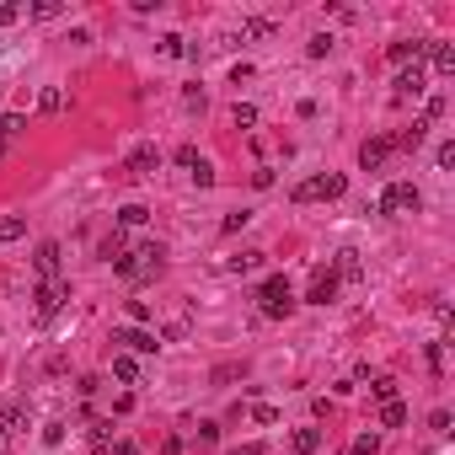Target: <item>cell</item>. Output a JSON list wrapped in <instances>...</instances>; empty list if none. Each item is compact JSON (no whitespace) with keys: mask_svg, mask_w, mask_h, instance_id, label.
<instances>
[{"mask_svg":"<svg viewBox=\"0 0 455 455\" xmlns=\"http://www.w3.org/2000/svg\"><path fill=\"white\" fill-rule=\"evenodd\" d=\"M423 60H434L439 75H455V48L450 43H423Z\"/></svg>","mask_w":455,"mask_h":455,"instance_id":"4fadbf2b","label":"cell"},{"mask_svg":"<svg viewBox=\"0 0 455 455\" xmlns=\"http://www.w3.org/2000/svg\"><path fill=\"white\" fill-rule=\"evenodd\" d=\"M38 108L43 113H64V91L60 86H43V91H38Z\"/></svg>","mask_w":455,"mask_h":455,"instance_id":"d6986e66","label":"cell"},{"mask_svg":"<svg viewBox=\"0 0 455 455\" xmlns=\"http://www.w3.org/2000/svg\"><path fill=\"white\" fill-rule=\"evenodd\" d=\"M16 16H22V6H0V27H11Z\"/></svg>","mask_w":455,"mask_h":455,"instance_id":"74e56055","label":"cell"},{"mask_svg":"<svg viewBox=\"0 0 455 455\" xmlns=\"http://www.w3.org/2000/svg\"><path fill=\"white\" fill-rule=\"evenodd\" d=\"M0 455H6V434H0Z\"/></svg>","mask_w":455,"mask_h":455,"instance_id":"60d3db41","label":"cell"},{"mask_svg":"<svg viewBox=\"0 0 455 455\" xmlns=\"http://www.w3.org/2000/svg\"><path fill=\"white\" fill-rule=\"evenodd\" d=\"M337 284H343V279H337L332 268H316V279H311V295H305V300H311V305H332V300H337Z\"/></svg>","mask_w":455,"mask_h":455,"instance_id":"8992f818","label":"cell"},{"mask_svg":"<svg viewBox=\"0 0 455 455\" xmlns=\"http://www.w3.org/2000/svg\"><path fill=\"white\" fill-rule=\"evenodd\" d=\"M429 429H434V434H450V412L439 408V412H434V418H429Z\"/></svg>","mask_w":455,"mask_h":455,"instance_id":"e575fe53","label":"cell"},{"mask_svg":"<svg viewBox=\"0 0 455 455\" xmlns=\"http://www.w3.org/2000/svg\"><path fill=\"white\" fill-rule=\"evenodd\" d=\"M444 118V96H429V102H423V123H429V129H434V123H439Z\"/></svg>","mask_w":455,"mask_h":455,"instance_id":"4316f807","label":"cell"},{"mask_svg":"<svg viewBox=\"0 0 455 455\" xmlns=\"http://www.w3.org/2000/svg\"><path fill=\"white\" fill-rule=\"evenodd\" d=\"M113 343L118 348H129V354H156V332H145V327H118V332H113Z\"/></svg>","mask_w":455,"mask_h":455,"instance_id":"5b68a950","label":"cell"},{"mask_svg":"<svg viewBox=\"0 0 455 455\" xmlns=\"http://www.w3.org/2000/svg\"><path fill=\"white\" fill-rule=\"evenodd\" d=\"M252 418H257V423H279V408H268V402H257V408H252Z\"/></svg>","mask_w":455,"mask_h":455,"instance_id":"d6a6232c","label":"cell"},{"mask_svg":"<svg viewBox=\"0 0 455 455\" xmlns=\"http://www.w3.org/2000/svg\"><path fill=\"white\" fill-rule=\"evenodd\" d=\"M113 455H140V444H134V439H118V444H113Z\"/></svg>","mask_w":455,"mask_h":455,"instance_id":"f35d334b","label":"cell"},{"mask_svg":"<svg viewBox=\"0 0 455 455\" xmlns=\"http://www.w3.org/2000/svg\"><path fill=\"white\" fill-rule=\"evenodd\" d=\"M429 370H434V375L444 370V343H429Z\"/></svg>","mask_w":455,"mask_h":455,"instance_id":"836d02e7","label":"cell"},{"mask_svg":"<svg viewBox=\"0 0 455 455\" xmlns=\"http://www.w3.org/2000/svg\"><path fill=\"white\" fill-rule=\"evenodd\" d=\"M27 236V220L22 215H0V241H22Z\"/></svg>","mask_w":455,"mask_h":455,"instance_id":"e0dca14e","label":"cell"},{"mask_svg":"<svg viewBox=\"0 0 455 455\" xmlns=\"http://www.w3.org/2000/svg\"><path fill=\"white\" fill-rule=\"evenodd\" d=\"M43 444L54 450V444H64V423H43Z\"/></svg>","mask_w":455,"mask_h":455,"instance_id":"4dcf8cb0","label":"cell"},{"mask_svg":"<svg viewBox=\"0 0 455 455\" xmlns=\"http://www.w3.org/2000/svg\"><path fill=\"white\" fill-rule=\"evenodd\" d=\"M423 193L412 188V182H391V188L381 193V204H375V215H418Z\"/></svg>","mask_w":455,"mask_h":455,"instance_id":"3957f363","label":"cell"},{"mask_svg":"<svg viewBox=\"0 0 455 455\" xmlns=\"http://www.w3.org/2000/svg\"><path fill=\"white\" fill-rule=\"evenodd\" d=\"M22 129H27V118H22V113H6V118H0V134H6V140H16Z\"/></svg>","mask_w":455,"mask_h":455,"instance_id":"d4e9b609","label":"cell"},{"mask_svg":"<svg viewBox=\"0 0 455 455\" xmlns=\"http://www.w3.org/2000/svg\"><path fill=\"white\" fill-rule=\"evenodd\" d=\"M386 60L408 70V64H418V60H423V43H412V38H402V43H391V48H386Z\"/></svg>","mask_w":455,"mask_h":455,"instance_id":"8fae6325","label":"cell"},{"mask_svg":"<svg viewBox=\"0 0 455 455\" xmlns=\"http://www.w3.org/2000/svg\"><path fill=\"white\" fill-rule=\"evenodd\" d=\"M289 444H295V455H316V450H322V429H295Z\"/></svg>","mask_w":455,"mask_h":455,"instance_id":"9a60e30c","label":"cell"},{"mask_svg":"<svg viewBox=\"0 0 455 455\" xmlns=\"http://www.w3.org/2000/svg\"><path fill=\"white\" fill-rule=\"evenodd\" d=\"M381 423L386 429H402V423H408V408H402V402H381Z\"/></svg>","mask_w":455,"mask_h":455,"instance_id":"ffe728a7","label":"cell"},{"mask_svg":"<svg viewBox=\"0 0 455 455\" xmlns=\"http://www.w3.org/2000/svg\"><path fill=\"white\" fill-rule=\"evenodd\" d=\"M263 268V252H241V257H230V274H257Z\"/></svg>","mask_w":455,"mask_h":455,"instance_id":"44dd1931","label":"cell"},{"mask_svg":"<svg viewBox=\"0 0 455 455\" xmlns=\"http://www.w3.org/2000/svg\"><path fill=\"white\" fill-rule=\"evenodd\" d=\"M375 450H381V434H359V439H354V450H348V455H375Z\"/></svg>","mask_w":455,"mask_h":455,"instance_id":"f1b7e54d","label":"cell"},{"mask_svg":"<svg viewBox=\"0 0 455 455\" xmlns=\"http://www.w3.org/2000/svg\"><path fill=\"white\" fill-rule=\"evenodd\" d=\"M257 311L274 316V322L295 311V295H289V279H284V274H274V279H263V284H257Z\"/></svg>","mask_w":455,"mask_h":455,"instance_id":"6da1fadb","label":"cell"},{"mask_svg":"<svg viewBox=\"0 0 455 455\" xmlns=\"http://www.w3.org/2000/svg\"><path fill=\"white\" fill-rule=\"evenodd\" d=\"M156 167H161V150H156V145H134V150H129V172H134V177H150Z\"/></svg>","mask_w":455,"mask_h":455,"instance_id":"ba28073f","label":"cell"},{"mask_svg":"<svg viewBox=\"0 0 455 455\" xmlns=\"http://www.w3.org/2000/svg\"><path fill=\"white\" fill-rule=\"evenodd\" d=\"M33 300H38V316L48 322V316H54L64 300H70V284H64V279H48V284H38V295H33Z\"/></svg>","mask_w":455,"mask_h":455,"instance_id":"277c9868","label":"cell"},{"mask_svg":"<svg viewBox=\"0 0 455 455\" xmlns=\"http://www.w3.org/2000/svg\"><path fill=\"white\" fill-rule=\"evenodd\" d=\"M6 150H11V140H6V134H0V156H6Z\"/></svg>","mask_w":455,"mask_h":455,"instance_id":"ab89813d","label":"cell"},{"mask_svg":"<svg viewBox=\"0 0 455 455\" xmlns=\"http://www.w3.org/2000/svg\"><path fill=\"white\" fill-rule=\"evenodd\" d=\"M177 167H182V172H198V167H204V156H198L193 145H182V150H177Z\"/></svg>","mask_w":455,"mask_h":455,"instance_id":"484cf974","label":"cell"},{"mask_svg":"<svg viewBox=\"0 0 455 455\" xmlns=\"http://www.w3.org/2000/svg\"><path fill=\"white\" fill-rule=\"evenodd\" d=\"M230 118H236V129H252V123H257V108H252V102H236Z\"/></svg>","mask_w":455,"mask_h":455,"instance_id":"83f0119b","label":"cell"},{"mask_svg":"<svg viewBox=\"0 0 455 455\" xmlns=\"http://www.w3.org/2000/svg\"><path fill=\"white\" fill-rule=\"evenodd\" d=\"M60 257H64V252H60V241H43V247H38L33 268L43 274V284H48V279H60Z\"/></svg>","mask_w":455,"mask_h":455,"instance_id":"52a82bcc","label":"cell"},{"mask_svg":"<svg viewBox=\"0 0 455 455\" xmlns=\"http://www.w3.org/2000/svg\"><path fill=\"white\" fill-rule=\"evenodd\" d=\"M348 193V177L343 172H322V177H311V182H300L295 188V204H316V198H343Z\"/></svg>","mask_w":455,"mask_h":455,"instance_id":"7a4b0ae2","label":"cell"},{"mask_svg":"<svg viewBox=\"0 0 455 455\" xmlns=\"http://www.w3.org/2000/svg\"><path fill=\"white\" fill-rule=\"evenodd\" d=\"M198 439H204V444H220V423H198Z\"/></svg>","mask_w":455,"mask_h":455,"instance_id":"d590c367","label":"cell"},{"mask_svg":"<svg viewBox=\"0 0 455 455\" xmlns=\"http://www.w3.org/2000/svg\"><path fill=\"white\" fill-rule=\"evenodd\" d=\"M332 274H337V279H364L359 252H354V247H343V252H337V268H332Z\"/></svg>","mask_w":455,"mask_h":455,"instance_id":"2e32d148","label":"cell"},{"mask_svg":"<svg viewBox=\"0 0 455 455\" xmlns=\"http://www.w3.org/2000/svg\"><path fill=\"white\" fill-rule=\"evenodd\" d=\"M161 54H167V60H177V54H182V38L167 33V38H161Z\"/></svg>","mask_w":455,"mask_h":455,"instance_id":"1f68e13d","label":"cell"},{"mask_svg":"<svg viewBox=\"0 0 455 455\" xmlns=\"http://www.w3.org/2000/svg\"><path fill=\"white\" fill-rule=\"evenodd\" d=\"M27 423H33V412H27V408H22V402H11V408L0 412V434H6V439H11V434H22V429H27Z\"/></svg>","mask_w":455,"mask_h":455,"instance_id":"7c38bea8","label":"cell"},{"mask_svg":"<svg viewBox=\"0 0 455 455\" xmlns=\"http://www.w3.org/2000/svg\"><path fill=\"white\" fill-rule=\"evenodd\" d=\"M113 381L140 386V359H134V354H113Z\"/></svg>","mask_w":455,"mask_h":455,"instance_id":"5bb4252c","label":"cell"},{"mask_svg":"<svg viewBox=\"0 0 455 455\" xmlns=\"http://www.w3.org/2000/svg\"><path fill=\"white\" fill-rule=\"evenodd\" d=\"M386 156H391V140H364V145H359V167H364V172H381Z\"/></svg>","mask_w":455,"mask_h":455,"instance_id":"30bf717a","label":"cell"},{"mask_svg":"<svg viewBox=\"0 0 455 455\" xmlns=\"http://www.w3.org/2000/svg\"><path fill=\"white\" fill-rule=\"evenodd\" d=\"M113 423H96V429H91V450H108V444H113Z\"/></svg>","mask_w":455,"mask_h":455,"instance_id":"f546056e","label":"cell"},{"mask_svg":"<svg viewBox=\"0 0 455 455\" xmlns=\"http://www.w3.org/2000/svg\"><path fill=\"white\" fill-rule=\"evenodd\" d=\"M252 220V209H236V215H225V230H241Z\"/></svg>","mask_w":455,"mask_h":455,"instance_id":"8d00e7d4","label":"cell"},{"mask_svg":"<svg viewBox=\"0 0 455 455\" xmlns=\"http://www.w3.org/2000/svg\"><path fill=\"white\" fill-rule=\"evenodd\" d=\"M145 220H150V209H145V204H123V209H118V225H123V230L145 225Z\"/></svg>","mask_w":455,"mask_h":455,"instance_id":"ac0fdd59","label":"cell"},{"mask_svg":"<svg viewBox=\"0 0 455 455\" xmlns=\"http://www.w3.org/2000/svg\"><path fill=\"white\" fill-rule=\"evenodd\" d=\"M429 91V75H423V64H408V70L396 75V96H423Z\"/></svg>","mask_w":455,"mask_h":455,"instance_id":"9c48e42d","label":"cell"},{"mask_svg":"<svg viewBox=\"0 0 455 455\" xmlns=\"http://www.w3.org/2000/svg\"><path fill=\"white\" fill-rule=\"evenodd\" d=\"M305 54H311V60H327V54H332V33H316L311 43H305Z\"/></svg>","mask_w":455,"mask_h":455,"instance_id":"603a6c76","label":"cell"},{"mask_svg":"<svg viewBox=\"0 0 455 455\" xmlns=\"http://www.w3.org/2000/svg\"><path fill=\"white\" fill-rule=\"evenodd\" d=\"M370 396H375V402H396V381H391V375H375V381H370Z\"/></svg>","mask_w":455,"mask_h":455,"instance_id":"7402d4cb","label":"cell"},{"mask_svg":"<svg viewBox=\"0 0 455 455\" xmlns=\"http://www.w3.org/2000/svg\"><path fill=\"white\" fill-rule=\"evenodd\" d=\"M274 33V22L268 16H252V22H241V38H268Z\"/></svg>","mask_w":455,"mask_h":455,"instance_id":"cb8c5ba5","label":"cell"}]
</instances>
